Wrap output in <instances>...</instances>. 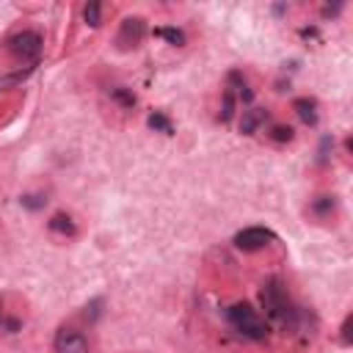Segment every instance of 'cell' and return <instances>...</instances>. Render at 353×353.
Instances as JSON below:
<instances>
[{"label": "cell", "instance_id": "8992f818", "mask_svg": "<svg viewBox=\"0 0 353 353\" xmlns=\"http://www.w3.org/2000/svg\"><path fill=\"white\" fill-rule=\"evenodd\" d=\"M143 33H146V22L141 19V17H127L124 22H121V30H119V47H135V44H141V39H143Z\"/></svg>", "mask_w": 353, "mask_h": 353}, {"label": "cell", "instance_id": "9a60e30c", "mask_svg": "<svg viewBox=\"0 0 353 353\" xmlns=\"http://www.w3.org/2000/svg\"><path fill=\"white\" fill-rule=\"evenodd\" d=\"M270 138L279 141V143L292 141V127H287V124H273V127H270Z\"/></svg>", "mask_w": 353, "mask_h": 353}, {"label": "cell", "instance_id": "ac0fdd59", "mask_svg": "<svg viewBox=\"0 0 353 353\" xmlns=\"http://www.w3.org/2000/svg\"><path fill=\"white\" fill-rule=\"evenodd\" d=\"M350 325H353V314H347L345 323H342V342L345 345H350Z\"/></svg>", "mask_w": 353, "mask_h": 353}, {"label": "cell", "instance_id": "5bb4252c", "mask_svg": "<svg viewBox=\"0 0 353 353\" xmlns=\"http://www.w3.org/2000/svg\"><path fill=\"white\" fill-rule=\"evenodd\" d=\"M110 97H113L116 102H121L124 108H132V105H135V94H132L130 88H113Z\"/></svg>", "mask_w": 353, "mask_h": 353}, {"label": "cell", "instance_id": "9c48e42d", "mask_svg": "<svg viewBox=\"0 0 353 353\" xmlns=\"http://www.w3.org/2000/svg\"><path fill=\"white\" fill-rule=\"evenodd\" d=\"M50 229H52V232H58V234H74V221H72L69 215L58 212V215H52V218H50Z\"/></svg>", "mask_w": 353, "mask_h": 353}, {"label": "cell", "instance_id": "277c9868", "mask_svg": "<svg viewBox=\"0 0 353 353\" xmlns=\"http://www.w3.org/2000/svg\"><path fill=\"white\" fill-rule=\"evenodd\" d=\"M270 240H273V232L265 229V226H248V229H243V232L234 234V245H237L240 251H259V248H265Z\"/></svg>", "mask_w": 353, "mask_h": 353}, {"label": "cell", "instance_id": "7a4b0ae2", "mask_svg": "<svg viewBox=\"0 0 353 353\" xmlns=\"http://www.w3.org/2000/svg\"><path fill=\"white\" fill-rule=\"evenodd\" d=\"M259 298H262V306H265V312H268V317H270V320H276V323H287V320L292 317L290 301H287L284 287H281V281H279V279H270V281L262 287Z\"/></svg>", "mask_w": 353, "mask_h": 353}, {"label": "cell", "instance_id": "4fadbf2b", "mask_svg": "<svg viewBox=\"0 0 353 353\" xmlns=\"http://www.w3.org/2000/svg\"><path fill=\"white\" fill-rule=\"evenodd\" d=\"M99 14H102V6L99 3H88L83 8V19L91 25V28H99Z\"/></svg>", "mask_w": 353, "mask_h": 353}, {"label": "cell", "instance_id": "5b68a950", "mask_svg": "<svg viewBox=\"0 0 353 353\" xmlns=\"http://www.w3.org/2000/svg\"><path fill=\"white\" fill-rule=\"evenodd\" d=\"M55 353H88V339L77 328H61L55 334Z\"/></svg>", "mask_w": 353, "mask_h": 353}, {"label": "cell", "instance_id": "e0dca14e", "mask_svg": "<svg viewBox=\"0 0 353 353\" xmlns=\"http://www.w3.org/2000/svg\"><path fill=\"white\" fill-rule=\"evenodd\" d=\"M19 201H22V207H28V210H41V207L47 204L44 196H22Z\"/></svg>", "mask_w": 353, "mask_h": 353}, {"label": "cell", "instance_id": "8fae6325", "mask_svg": "<svg viewBox=\"0 0 353 353\" xmlns=\"http://www.w3.org/2000/svg\"><path fill=\"white\" fill-rule=\"evenodd\" d=\"M154 36H163L165 41H171V44H176V47L185 44V33H182L179 28H157Z\"/></svg>", "mask_w": 353, "mask_h": 353}, {"label": "cell", "instance_id": "6da1fadb", "mask_svg": "<svg viewBox=\"0 0 353 353\" xmlns=\"http://www.w3.org/2000/svg\"><path fill=\"white\" fill-rule=\"evenodd\" d=\"M226 317H229L232 328L237 334L248 336V339H265L268 336V323L256 314V309L251 303H234V306H229Z\"/></svg>", "mask_w": 353, "mask_h": 353}, {"label": "cell", "instance_id": "7c38bea8", "mask_svg": "<svg viewBox=\"0 0 353 353\" xmlns=\"http://www.w3.org/2000/svg\"><path fill=\"white\" fill-rule=\"evenodd\" d=\"M312 212H314V215H328V212H334V196H317L314 204H312Z\"/></svg>", "mask_w": 353, "mask_h": 353}, {"label": "cell", "instance_id": "2e32d148", "mask_svg": "<svg viewBox=\"0 0 353 353\" xmlns=\"http://www.w3.org/2000/svg\"><path fill=\"white\" fill-rule=\"evenodd\" d=\"M234 116V94L226 91L223 94V108H221V121H229Z\"/></svg>", "mask_w": 353, "mask_h": 353}, {"label": "cell", "instance_id": "ba28073f", "mask_svg": "<svg viewBox=\"0 0 353 353\" xmlns=\"http://www.w3.org/2000/svg\"><path fill=\"white\" fill-rule=\"evenodd\" d=\"M292 108H295V113H298V119L303 124H317V105H314V99L301 97V99L292 102Z\"/></svg>", "mask_w": 353, "mask_h": 353}, {"label": "cell", "instance_id": "30bf717a", "mask_svg": "<svg viewBox=\"0 0 353 353\" xmlns=\"http://www.w3.org/2000/svg\"><path fill=\"white\" fill-rule=\"evenodd\" d=\"M146 121H149V127H152V130H157V132H165V135H171V132H174L171 121H168L163 113H157V110H154V113H149V119H146Z\"/></svg>", "mask_w": 353, "mask_h": 353}, {"label": "cell", "instance_id": "52a82bcc", "mask_svg": "<svg viewBox=\"0 0 353 353\" xmlns=\"http://www.w3.org/2000/svg\"><path fill=\"white\" fill-rule=\"evenodd\" d=\"M265 119H268V110H262V108H248V110H243L240 132H243V135H251V132H254Z\"/></svg>", "mask_w": 353, "mask_h": 353}, {"label": "cell", "instance_id": "3957f363", "mask_svg": "<svg viewBox=\"0 0 353 353\" xmlns=\"http://www.w3.org/2000/svg\"><path fill=\"white\" fill-rule=\"evenodd\" d=\"M8 52L17 55L19 61H36L41 55V36L36 30H22V33H14L8 41Z\"/></svg>", "mask_w": 353, "mask_h": 353}]
</instances>
